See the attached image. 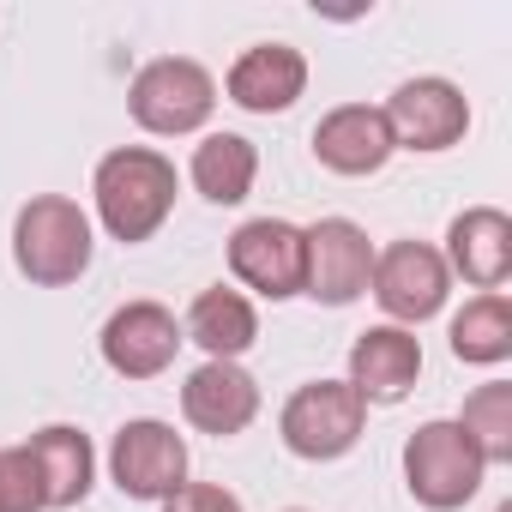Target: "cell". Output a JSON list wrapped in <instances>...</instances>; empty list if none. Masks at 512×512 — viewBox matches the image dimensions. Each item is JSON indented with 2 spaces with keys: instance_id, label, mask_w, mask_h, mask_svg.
Masks as SVG:
<instances>
[{
  "instance_id": "6",
  "label": "cell",
  "mask_w": 512,
  "mask_h": 512,
  "mask_svg": "<svg viewBox=\"0 0 512 512\" xmlns=\"http://www.w3.org/2000/svg\"><path fill=\"white\" fill-rule=\"evenodd\" d=\"M368 272H374V241L362 223L320 217L302 229V296H314L320 308H350L356 296H368Z\"/></svg>"
},
{
  "instance_id": "15",
  "label": "cell",
  "mask_w": 512,
  "mask_h": 512,
  "mask_svg": "<svg viewBox=\"0 0 512 512\" xmlns=\"http://www.w3.org/2000/svg\"><path fill=\"white\" fill-rule=\"evenodd\" d=\"M223 91H229V103L247 109V115H284V109H296V97L308 91V61H302V49H290V43H253V49L229 67Z\"/></svg>"
},
{
  "instance_id": "3",
  "label": "cell",
  "mask_w": 512,
  "mask_h": 512,
  "mask_svg": "<svg viewBox=\"0 0 512 512\" xmlns=\"http://www.w3.org/2000/svg\"><path fill=\"white\" fill-rule=\"evenodd\" d=\"M127 109L145 133L157 139H181V133H199L217 109V79L187 61V55H163V61H145L127 85Z\"/></svg>"
},
{
  "instance_id": "22",
  "label": "cell",
  "mask_w": 512,
  "mask_h": 512,
  "mask_svg": "<svg viewBox=\"0 0 512 512\" xmlns=\"http://www.w3.org/2000/svg\"><path fill=\"white\" fill-rule=\"evenodd\" d=\"M0 512H43V488L25 446H0Z\"/></svg>"
},
{
  "instance_id": "7",
  "label": "cell",
  "mask_w": 512,
  "mask_h": 512,
  "mask_svg": "<svg viewBox=\"0 0 512 512\" xmlns=\"http://www.w3.org/2000/svg\"><path fill=\"white\" fill-rule=\"evenodd\" d=\"M368 290L374 302L386 308L392 326H422L446 308V290H452V272L440 260V247L428 241H392L374 253V272H368Z\"/></svg>"
},
{
  "instance_id": "14",
  "label": "cell",
  "mask_w": 512,
  "mask_h": 512,
  "mask_svg": "<svg viewBox=\"0 0 512 512\" xmlns=\"http://www.w3.org/2000/svg\"><path fill=\"white\" fill-rule=\"evenodd\" d=\"M181 416L199 434L229 440V434L253 428V416H260V380H253L241 362H205L181 386Z\"/></svg>"
},
{
  "instance_id": "4",
  "label": "cell",
  "mask_w": 512,
  "mask_h": 512,
  "mask_svg": "<svg viewBox=\"0 0 512 512\" xmlns=\"http://www.w3.org/2000/svg\"><path fill=\"white\" fill-rule=\"evenodd\" d=\"M362 428H368V404L350 392V380H308L278 410L284 446L296 458H308V464H332V458L356 452Z\"/></svg>"
},
{
  "instance_id": "12",
  "label": "cell",
  "mask_w": 512,
  "mask_h": 512,
  "mask_svg": "<svg viewBox=\"0 0 512 512\" xmlns=\"http://www.w3.org/2000/svg\"><path fill=\"white\" fill-rule=\"evenodd\" d=\"M392 127H386V115L374 109V103H338V109H326L320 115V127H314V157H320V169H332V175H350V181H362V175H380L386 163H392Z\"/></svg>"
},
{
  "instance_id": "18",
  "label": "cell",
  "mask_w": 512,
  "mask_h": 512,
  "mask_svg": "<svg viewBox=\"0 0 512 512\" xmlns=\"http://www.w3.org/2000/svg\"><path fill=\"white\" fill-rule=\"evenodd\" d=\"M181 338L199 344L205 362H235V356H247L253 344H260V314H253V302L241 290L211 284V290L193 296V308L181 320Z\"/></svg>"
},
{
  "instance_id": "11",
  "label": "cell",
  "mask_w": 512,
  "mask_h": 512,
  "mask_svg": "<svg viewBox=\"0 0 512 512\" xmlns=\"http://www.w3.org/2000/svg\"><path fill=\"white\" fill-rule=\"evenodd\" d=\"M380 115L398 151H452L470 133V103L452 79H404Z\"/></svg>"
},
{
  "instance_id": "19",
  "label": "cell",
  "mask_w": 512,
  "mask_h": 512,
  "mask_svg": "<svg viewBox=\"0 0 512 512\" xmlns=\"http://www.w3.org/2000/svg\"><path fill=\"white\" fill-rule=\"evenodd\" d=\"M199 199L211 205H241L253 193V175H260V151H253V139L241 133H205L193 145V163H187Z\"/></svg>"
},
{
  "instance_id": "1",
  "label": "cell",
  "mask_w": 512,
  "mask_h": 512,
  "mask_svg": "<svg viewBox=\"0 0 512 512\" xmlns=\"http://www.w3.org/2000/svg\"><path fill=\"white\" fill-rule=\"evenodd\" d=\"M175 163L163 157V151H151V145H121V151H109L103 163H97V175H91V199H97V217H103V229L115 235V241H151L163 223H169V211H175Z\"/></svg>"
},
{
  "instance_id": "2",
  "label": "cell",
  "mask_w": 512,
  "mask_h": 512,
  "mask_svg": "<svg viewBox=\"0 0 512 512\" xmlns=\"http://www.w3.org/2000/svg\"><path fill=\"white\" fill-rule=\"evenodd\" d=\"M91 217L79 211V199L67 193H37L19 205L13 217V266L37 284V290H67L91 272Z\"/></svg>"
},
{
  "instance_id": "21",
  "label": "cell",
  "mask_w": 512,
  "mask_h": 512,
  "mask_svg": "<svg viewBox=\"0 0 512 512\" xmlns=\"http://www.w3.org/2000/svg\"><path fill=\"white\" fill-rule=\"evenodd\" d=\"M464 440L482 452V464H512V386L506 380H488L464 398V416H458Z\"/></svg>"
},
{
  "instance_id": "25",
  "label": "cell",
  "mask_w": 512,
  "mask_h": 512,
  "mask_svg": "<svg viewBox=\"0 0 512 512\" xmlns=\"http://www.w3.org/2000/svg\"><path fill=\"white\" fill-rule=\"evenodd\" d=\"M290 512H302V506H290Z\"/></svg>"
},
{
  "instance_id": "13",
  "label": "cell",
  "mask_w": 512,
  "mask_h": 512,
  "mask_svg": "<svg viewBox=\"0 0 512 512\" xmlns=\"http://www.w3.org/2000/svg\"><path fill=\"white\" fill-rule=\"evenodd\" d=\"M446 272H458L470 290H500L512 278V217L494 205H470L446 223Z\"/></svg>"
},
{
  "instance_id": "9",
  "label": "cell",
  "mask_w": 512,
  "mask_h": 512,
  "mask_svg": "<svg viewBox=\"0 0 512 512\" xmlns=\"http://www.w3.org/2000/svg\"><path fill=\"white\" fill-rule=\"evenodd\" d=\"M229 272L266 302L302 296V229L290 217H247L229 235Z\"/></svg>"
},
{
  "instance_id": "16",
  "label": "cell",
  "mask_w": 512,
  "mask_h": 512,
  "mask_svg": "<svg viewBox=\"0 0 512 512\" xmlns=\"http://www.w3.org/2000/svg\"><path fill=\"white\" fill-rule=\"evenodd\" d=\"M416 374H422V344L404 326H368L350 344V392L362 404H398V398H410Z\"/></svg>"
},
{
  "instance_id": "5",
  "label": "cell",
  "mask_w": 512,
  "mask_h": 512,
  "mask_svg": "<svg viewBox=\"0 0 512 512\" xmlns=\"http://www.w3.org/2000/svg\"><path fill=\"white\" fill-rule=\"evenodd\" d=\"M488 464L482 452L464 440L458 422H422L410 440H404V488L416 506L428 512H458L464 500H476Z\"/></svg>"
},
{
  "instance_id": "10",
  "label": "cell",
  "mask_w": 512,
  "mask_h": 512,
  "mask_svg": "<svg viewBox=\"0 0 512 512\" xmlns=\"http://www.w3.org/2000/svg\"><path fill=\"white\" fill-rule=\"evenodd\" d=\"M97 344H103V362H109L121 380H157V374L175 368V350H181L187 338H181V320H175L163 302H121V308L103 320Z\"/></svg>"
},
{
  "instance_id": "23",
  "label": "cell",
  "mask_w": 512,
  "mask_h": 512,
  "mask_svg": "<svg viewBox=\"0 0 512 512\" xmlns=\"http://www.w3.org/2000/svg\"><path fill=\"white\" fill-rule=\"evenodd\" d=\"M163 512H241V500H235L223 482H181V488L163 500Z\"/></svg>"
},
{
  "instance_id": "24",
  "label": "cell",
  "mask_w": 512,
  "mask_h": 512,
  "mask_svg": "<svg viewBox=\"0 0 512 512\" xmlns=\"http://www.w3.org/2000/svg\"><path fill=\"white\" fill-rule=\"evenodd\" d=\"M494 512H512V506H494Z\"/></svg>"
},
{
  "instance_id": "17",
  "label": "cell",
  "mask_w": 512,
  "mask_h": 512,
  "mask_svg": "<svg viewBox=\"0 0 512 512\" xmlns=\"http://www.w3.org/2000/svg\"><path fill=\"white\" fill-rule=\"evenodd\" d=\"M31 452V470H37V488H43V512H67L91 494L97 482V452H91V434L73 428V422H49L25 440Z\"/></svg>"
},
{
  "instance_id": "8",
  "label": "cell",
  "mask_w": 512,
  "mask_h": 512,
  "mask_svg": "<svg viewBox=\"0 0 512 512\" xmlns=\"http://www.w3.org/2000/svg\"><path fill=\"white\" fill-rule=\"evenodd\" d=\"M109 476L127 500H157L163 506L187 482V440L157 416H133L109 440Z\"/></svg>"
},
{
  "instance_id": "20",
  "label": "cell",
  "mask_w": 512,
  "mask_h": 512,
  "mask_svg": "<svg viewBox=\"0 0 512 512\" xmlns=\"http://www.w3.org/2000/svg\"><path fill=\"white\" fill-rule=\"evenodd\" d=\"M452 356L470 362V368H500L512 356V302L500 290L470 296L452 314Z\"/></svg>"
}]
</instances>
